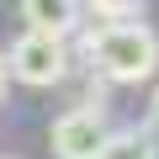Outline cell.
Instances as JSON below:
<instances>
[{"label": "cell", "instance_id": "6da1fadb", "mask_svg": "<svg viewBox=\"0 0 159 159\" xmlns=\"http://www.w3.org/2000/svg\"><path fill=\"white\" fill-rule=\"evenodd\" d=\"M85 53H90V69L111 85H138L159 69V37L148 21H111V27H96L85 37Z\"/></svg>", "mask_w": 159, "mask_h": 159}, {"label": "cell", "instance_id": "7a4b0ae2", "mask_svg": "<svg viewBox=\"0 0 159 159\" xmlns=\"http://www.w3.org/2000/svg\"><path fill=\"white\" fill-rule=\"evenodd\" d=\"M6 69H11V80H21V85L48 90V85H58V80L69 74V48H64V37L21 32L11 43V53H6Z\"/></svg>", "mask_w": 159, "mask_h": 159}, {"label": "cell", "instance_id": "3957f363", "mask_svg": "<svg viewBox=\"0 0 159 159\" xmlns=\"http://www.w3.org/2000/svg\"><path fill=\"white\" fill-rule=\"evenodd\" d=\"M48 143H53L58 159H96V148L106 143V111H101V101L69 106L64 117H53Z\"/></svg>", "mask_w": 159, "mask_h": 159}, {"label": "cell", "instance_id": "277c9868", "mask_svg": "<svg viewBox=\"0 0 159 159\" xmlns=\"http://www.w3.org/2000/svg\"><path fill=\"white\" fill-rule=\"evenodd\" d=\"M27 32H48V37H69L80 27V0H16Z\"/></svg>", "mask_w": 159, "mask_h": 159}, {"label": "cell", "instance_id": "5b68a950", "mask_svg": "<svg viewBox=\"0 0 159 159\" xmlns=\"http://www.w3.org/2000/svg\"><path fill=\"white\" fill-rule=\"evenodd\" d=\"M96 159H159V148H154L148 133L122 127V133H106V143L96 148Z\"/></svg>", "mask_w": 159, "mask_h": 159}, {"label": "cell", "instance_id": "8992f818", "mask_svg": "<svg viewBox=\"0 0 159 159\" xmlns=\"http://www.w3.org/2000/svg\"><path fill=\"white\" fill-rule=\"evenodd\" d=\"M90 11L101 16V27H111V21H143V0H90Z\"/></svg>", "mask_w": 159, "mask_h": 159}, {"label": "cell", "instance_id": "52a82bcc", "mask_svg": "<svg viewBox=\"0 0 159 159\" xmlns=\"http://www.w3.org/2000/svg\"><path fill=\"white\" fill-rule=\"evenodd\" d=\"M148 127L159 133V85H154V96H148Z\"/></svg>", "mask_w": 159, "mask_h": 159}, {"label": "cell", "instance_id": "ba28073f", "mask_svg": "<svg viewBox=\"0 0 159 159\" xmlns=\"http://www.w3.org/2000/svg\"><path fill=\"white\" fill-rule=\"evenodd\" d=\"M6 85H11V69H6V48H0V101H6Z\"/></svg>", "mask_w": 159, "mask_h": 159}]
</instances>
